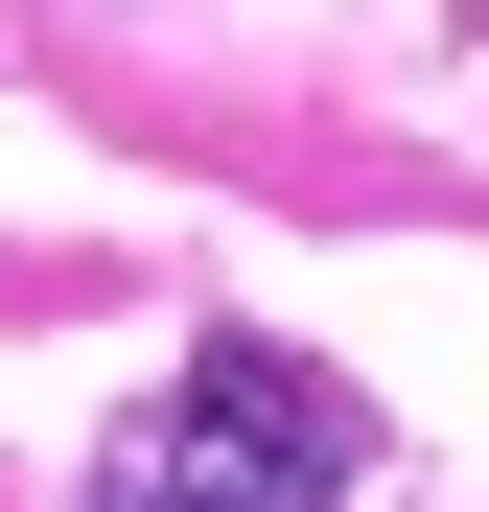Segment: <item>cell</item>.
I'll list each match as a JSON object with an SVG mask.
<instances>
[{
    "mask_svg": "<svg viewBox=\"0 0 489 512\" xmlns=\"http://www.w3.org/2000/svg\"><path fill=\"white\" fill-rule=\"evenodd\" d=\"M94 512H163V466H94Z\"/></svg>",
    "mask_w": 489,
    "mask_h": 512,
    "instance_id": "7a4b0ae2",
    "label": "cell"
},
{
    "mask_svg": "<svg viewBox=\"0 0 489 512\" xmlns=\"http://www.w3.org/2000/svg\"><path fill=\"white\" fill-rule=\"evenodd\" d=\"M140 466H163V512H350V396H326L303 350H257V326H210L187 350V396L140 419Z\"/></svg>",
    "mask_w": 489,
    "mask_h": 512,
    "instance_id": "6da1fadb",
    "label": "cell"
}]
</instances>
